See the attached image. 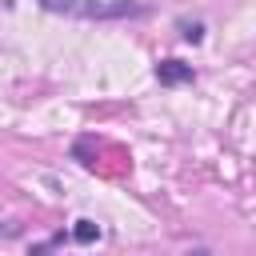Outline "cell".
I'll use <instances>...</instances> for the list:
<instances>
[{
    "label": "cell",
    "mask_w": 256,
    "mask_h": 256,
    "mask_svg": "<svg viewBox=\"0 0 256 256\" xmlns=\"http://www.w3.org/2000/svg\"><path fill=\"white\" fill-rule=\"evenodd\" d=\"M40 4L48 12H68L84 20H132L148 12L140 0H40Z\"/></svg>",
    "instance_id": "1"
},
{
    "label": "cell",
    "mask_w": 256,
    "mask_h": 256,
    "mask_svg": "<svg viewBox=\"0 0 256 256\" xmlns=\"http://www.w3.org/2000/svg\"><path fill=\"white\" fill-rule=\"evenodd\" d=\"M156 76H160V84H184V80H192V68L180 60H164V64H156Z\"/></svg>",
    "instance_id": "2"
},
{
    "label": "cell",
    "mask_w": 256,
    "mask_h": 256,
    "mask_svg": "<svg viewBox=\"0 0 256 256\" xmlns=\"http://www.w3.org/2000/svg\"><path fill=\"white\" fill-rule=\"evenodd\" d=\"M72 236H76V240H96V224H92V220H76Z\"/></svg>",
    "instance_id": "3"
},
{
    "label": "cell",
    "mask_w": 256,
    "mask_h": 256,
    "mask_svg": "<svg viewBox=\"0 0 256 256\" xmlns=\"http://www.w3.org/2000/svg\"><path fill=\"white\" fill-rule=\"evenodd\" d=\"M180 32H184V40H192V44L204 40V24H180Z\"/></svg>",
    "instance_id": "4"
},
{
    "label": "cell",
    "mask_w": 256,
    "mask_h": 256,
    "mask_svg": "<svg viewBox=\"0 0 256 256\" xmlns=\"http://www.w3.org/2000/svg\"><path fill=\"white\" fill-rule=\"evenodd\" d=\"M188 256H204V252H188Z\"/></svg>",
    "instance_id": "5"
}]
</instances>
